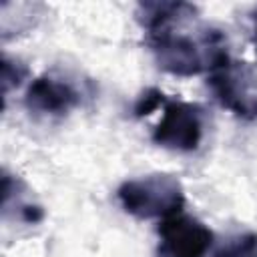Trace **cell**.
<instances>
[{
  "label": "cell",
  "mask_w": 257,
  "mask_h": 257,
  "mask_svg": "<svg viewBox=\"0 0 257 257\" xmlns=\"http://www.w3.org/2000/svg\"><path fill=\"white\" fill-rule=\"evenodd\" d=\"M26 76H28L26 64H22L20 60L2 56V96L4 98H8V92L12 88H18Z\"/></svg>",
  "instance_id": "cell-9"
},
{
  "label": "cell",
  "mask_w": 257,
  "mask_h": 257,
  "mask_svg": "<svg viewBox=\"0 0 257 257\" xmlns=\"http://www.w3.org/2000/svg\"><path fill=\"white\" fill-rule=\"evenodd\" d=\"M207 84L223 108L245 120L257 118V78L245 62L229 60L209 74Z\"/></svg>",
  "instance_id": "cell-4"
},
{
  "label": "cell",
  "mask_w": 257,
  "mask_h": 257,
  "mask_svg": "<svg viewBox=\"0 0 257 257\" xmlns=\"http://www.w3.org/2000/svg\"><path fill=\"white\" fill-rule=\"evenodd\" d=\"M211 257H257V233L245 231L221 239Z\"/></svg>",
  "instance_id": "cell-8"
},
{
  "label": "cell",
  "mask_w": 257,
  "mask_h": 257,
  "mask_svg": "<svg viewBox=\"0 0 257 257\" xmlns=\"http://www.w3.org/2000/svg\"><path fill=\"white\" fill-rule=\"evenodd\" d=\"M165 102H167V98L159 88H147V90L141 92V96L135 102V108H133L135 116H147Z\"/></svg>",
  "instance_id": "cell-10"
},
{
  "label": "cell",
  "mask_w": 257,
  "mask_h": 257,
  "mask_svg": "<svg viewBox=\"0 0 257 257\" xmlns=\"http://www.w3.org/2000/svg\"><path fill=\"white\" fill-rule=\"evenodd\" d=\"M203 120L205 112L199 104L185 100H167L163 118L153 128L151 139L163 149L193 153L203 141Z\"/></svg>",
  "instance_id": "cell-3"
},
{
  "label": "cell",
  "mask_w": 257,
  "mask_h": 257,
  "mask_svg": "<svg viewBox=\"0 0 257 257\" xmlns=\"http://www.w3.org/2000/svg\"><path fill=\"white\" fill-rule=\"evenodd\" d=\"M135 16L159 68L169 74H211L231 60L225 32L201 22L199 8L191 2H139Z\"/></svg>",
  "instance_id": "cell-1"
},
{
  "label": "cell",
  "mask_w": 257,
  "mask_h": 257,
  "mask_svg": "<svg viewBox=\"0 0 257 257\" xmlns=\"http://www.w3.org/2000/svg\"><path fill=\"white\" fill-rule=\"evenodd\" d=\"M26 185L18 179L8 175L6 171L2 173V213L8 217L10 211L14 215L16 221H22L26 225H36L44 219V209L34 203L28 201L26 195Z\"/></svg>",
  "instance_id": "cell-7"
},
{
  "label": "cell",
  "mask_w": 257,
  "mask_h": 257,
  "mask_svg": "<svg viewBox=\"0 0 257 257\" xmlns=\"http://www.w3.org/2000/svg\"><path fill=\"white\" fill-rule=\"evenodd\" d=\"M251 20H253V44H255V52H257V8L251 12Z\"/></svg>",
  "instance_id": "cell-11"
},
{
  "label": "cell",
  "mask_w": 257,
  "mask_h": 257,
  "mask_svg": "<svg viewBox=\"0 0 257 257\" xmlns=\"http://www.w3.org/2000/svg\"><path fill=\"white\" fill-rule=\"evenodd\" d=\"M157 233L161 243L155 257H207L215 243V235L205 223L183 213L163 219Z\"/></svg>",
  "instance_id": "cell-5"
},
{
  "label": "cell",
  "mask_w": 257,
  "mask_h": 257,
  "mask_svg": "<svg viewBox=\"0 0 257 257\" xmlns=\"http://www.w3.org/2000/svg\"><path fill=\"white\" fill-rule=\"evenodd\" d=\"M80 100V90L70 80L54 74L36 76L24 96L26 108L42 116H64L72 108H76Z\"/></svg>",
  "instance_id": "cell-6"
},
{
  "label": "cell",
  "mask_w": 257,
  "mask_h": 257,
  "mask_svg": "<svg viewBox=\"0 0 257 257\" xmlns=\"http://www.w3.org/2000/svg\"><path fill=\"white\" fill-rule=\"evenodd\" d=\"M116 197L120 207L137 219H167L185 207V189L169 173L128 179L118 187Z\"/></svg>",
  "instance_id": "cell-2"
}]
</instances>
